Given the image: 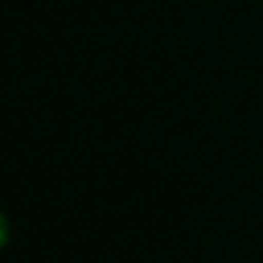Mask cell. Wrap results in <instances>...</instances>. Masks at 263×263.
Masks as SVG:
<instances>
[{"mask_svg":"<svg viewBox=\"0 0 263 263\" xmlns=\"http://www.w3.org/2000/svg\"><path fill=\"white\" fill-rule=\"evenodd\" d=\"M6 240H9V221H6V215L0 212V249L6 246Z\"/></svg>","mask_w":263,"mask_h":263,"instance_id":"6da1fadb","label":"cell"}]
</instances>
